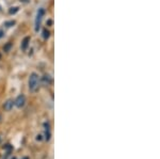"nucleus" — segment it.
Wrapping results in <instances>:
<instances>
[{
	"mask_svg": "<svg viewBox=\"0 0 160 159\" xmlns=\"http://www.w3.org/2000/svg\"><path fill=\"white\" fill-rule=\"evenodd\" d=\"M29 90L31 92H36L38 90V88L41 85V78L36 73H31L30 77H29Z\"/></svg>",
	"mask_w": 160,
	"mask_h": 159,
	"instance_id": "f257e3e1",
	"label": "nucleus"
},
{
	"mask_svg": "<svg viewBox=\"0 0 160 159\" xmlns=\"http://www.w3.org/2000/svg\"><path fill=\"white\" fill-rule=\"evenodd\" d=\"M44 16H45V9L44 8L38 9V13H36L35 21H34V24H35V31L36 32H38V31L40 30V28H41V23H42V21H43Z\"/></svg>",
	"mask_w": 160,
	"mask_h": 159,
	"instance_id": "f03ea898",
	"label": "nucleus"
},
{
	"mask_svg": "<svg viewBox=\"0 0 160 159\" xmlns=\"http://www.w3.org/2000/svg\"><path fill=\"white\" fill-rule=\"evenodd\" d=\"M26 105V96L24 94L18 95L16 99L14 100V106H16L17 108H23Z\"/></svg>",
	"mask_w": 160,
	"mask_h": 159,
	"instance_id": "7ed1b4c3",
	"label": "nucleus"
},
{
	"mask_svg": "<svg viewBox=\"0 0 160 159\" xmlns=\"http://www.w3.org/2000/svg\"><path fill=\"white\" fill-rule=\"evenodd\" d=\"M52 82V78L49 74H45L41 79V85H43L44 87H49Z\"/></svg>",
	"mask_w": 160,
	"mask_h": 159,
	"instance_id": "20e7f679",
	"label": "nucleus"
},
{
	"mask_svg": "<svg viewBox=\"0 0 160 159\" xmlns=\"http://www.w3.org/2000/svg\"><path fill=\"white\" fill-rule=\"evenodd\" d=\"M13 107H14V100L13 99H8L3 104V109L5 111H11L13 109Z\"/></svg>",
	"mask_w": 160,
	"mask_h": 159,
	"instance_id": "39448f33",
	"label": "nucleus"
},
{
	"mask_svg": "<svg viewBox=\"0 0 160 159\" xmlns=\"http://www.w3.org/2000/svg\"><path fill=\"white\" fill-rule=\"evenodd\" d=\"M29 43H30V36H26L23 41V44H21V49H23V50H26L27 47H28Z\"/></svg>",
	"mask_w": 160,
	"mask_h": 159,
	"instance_id": "423d86ee",
	"label": "nucleus"
},
{
	"mask_svg": "<svg viewBox=\"0 0 160 159\" xmlns=\"http://www.w3.org/2000/svg\"><path fill=\"white\" fill-rule=\"evenodd\" d=\"M50 36V32H49V30H47V29H44L43 30V38L45 40H47Z\"/></svg>",
	"mask_w": 160,
	"mask_h": 159,
	"instance_id": "0eeeda50",
	"label": "nucleus"
},
{
	"mask_svg": "<svg viewBox=\"0 0 160 159\" xmlns=\"http://www.w3.org/2000/svg\"><path fill=\"white\" fill-rule=\"evenodd\" d=\"M13 9H14V10H10V14H14L15 12H17L18 11L17 8H13Z\"/></svg>",
	"mask_w": 160,
	"mask_h": 159,
	"instance_id": "6e6552de",
	"label": "nucleus"
},
{
	"mask_svg": "<svg viewBox=\"0 0 160 159\" xmlns=\"http://www.w3.org/2000/svg\"><path fill=\"white\" fill-rule=\"evenodd\" d=\"M2 36H3V31H2V30H0V39H1Z\"/></svg>",
	"mask_w": 160,
	"mask_h": 159,
	"instance_id": "1a4fd4ad",
	"label": "nucleus"
}]
</instances>
